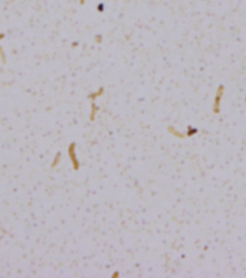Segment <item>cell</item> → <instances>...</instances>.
<instances>
[{"label":"cell","instance_id":"obj_1","mask_svg":"<svg viewBox=\"0 0 246 278\" xmlns=\"http://www.w3.org/2000/svg\"><path fill=\"white\" fill-rule=\"evenodd\" d=\"M79 2L81 5H83L84 2H85V0H79Z\"/></svg>","mask_w":246,"mask_h":278}]
</instances>
